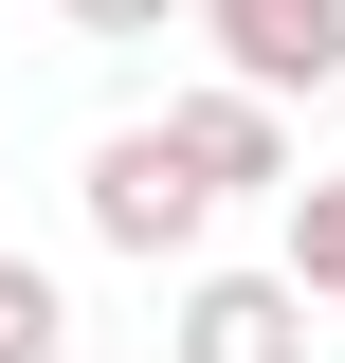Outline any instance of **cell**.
Masks as SVG:
<instances>
[{
	"label": "cell",
	"instance_id": "cell-5",
	"mask_svg": "<svg viewBox=\"0 0 345 363\" xmlns=\"http://www.w3.org/2000/svg\"><path fill=\"white\" fill-rule=\"evenodd\" d=\"M55 345H73V291L37 255H0V363H55Z\"/></svg>",
	"mask_w": 345,
	"mask_h": 363
},
{
	"label": "cell",
	"instance_id": "cell-4",
	"mask_svg": "<svg viewBox=\"0 0 345 363\" xmlns=\"http://www.w3.org/2000/svg\"><path fill=\"white\" fill-rule=\"evenodd\" d=\"M164 363H309V291L291 272H182Z\"/></svg>",
	"mask_w": 345,
	"mask_h": 363
},
{
	"label": "cell",
	"instance_id": "cell-6",
	"mask_svg": "<svg viewBox=\"0 0 345 363\" xmlns=\"http://www.w3.org/2000/svg\"><path fill=\"white\" fill-rule=\"evenodd\" d=\"M291 291H327V309H345V164L291 182Z\"/></svg>",
	"mask_w": 345,
	"mask_h": 363
},
{
	"label": "cell",
	"instance_id": "cell-3",
	"mask_svg": "<svg viewBox=\"0 0 345 363\" xmlns=\"http://www.w3.org/2000/svg\"><path fill=\"white\" fill-rule=\"evenodd\" d=\"M164 145L218 182V200H291V182H309V164H291V109H273V91H236V73L164 91Z\"/></svg>",
	"mask_w": 345,
	"mask_h": 363
},
{
	"label": "cell",
	"instance_id": "cell-7",
	"mask_svg": "<svg viewBox=\"0 0 345 363\" xmlns=\"http://www.w3.org/2000/svg\"><path fill=\"white\" fill-rule=\"evenodd\" d=\"M55 18H73V37H164L182 0H55Z\"/></svg>",
	"mask_w": 345,
	"mask_h": 363
},
{
	"label": "cell",
	"instance_id": "cell-2",
	"mask_svg": "<svg viewBox=\"0 0 345 363\" xmlns=\"http://www.w3.org/2000/svg\"><path fill=\"white\" fill-rule=\"evenodd\" d=\"M182 18H200L218 73L273 91V109H291V91H345V0H182Z\"/></svg>",
	"mask_w": 345,
	"mask_h": 363
},
{
	"label": "cell",
	"instance_id": "cell-1",
	"mask_svg": "<svg viewBox=\"0 0 345 363\" xmlns=\"http://www.w3.org/2000/svg\"><path fill=\"white\" fill-rule=\"evenodd\" d=\"M73 200H91V236H109V255H146V272H182V255H200V218H218V182L164 145V109L91 145V182H73Z\"/></svg>",
	"mask_w": 345,
	"mask_h": 363
},
{
	"label": "cell",
	"instance_id": "cell-8",
	"mask_svg": "<svg viewBox=\"0 0 345 363\" xmlns=\"http://www.w3.org/2000/svg\"><path fill=\"white\" fill-rule=\"evenodd\" d=\"M327 128H345V91H327Z\"/></svg>",
	"mask_w": 345,
	"mask_h": 363
}]
</instances>
